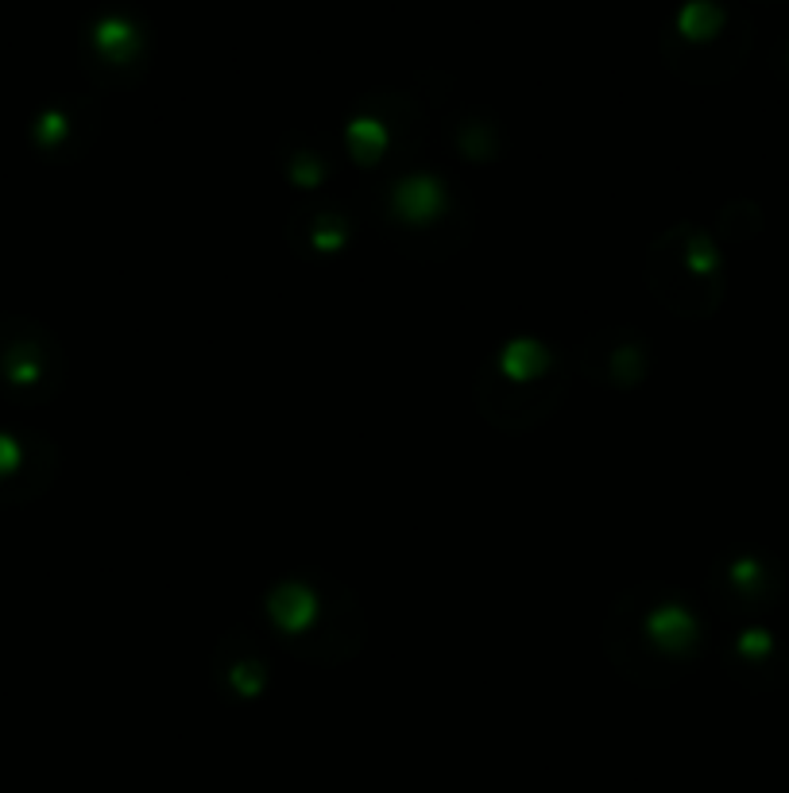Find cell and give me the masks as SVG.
I'll return each mask as SVG.
<instances>
[{
  "label": "cell",
  "mask_w": 789,
  "mask_h": 793,
  "mask_svg": "<svg viewBox=\"0 0 789 793\" xmlns=\"http://www.w3.org/2000/svg\"><path fill=\"white\" fill-rule=\"evenodd\" d=\"M720 20L724 16H720V9L712 4V0H692V4H685V12H682L677 24H682V32L689 39H709L720 27Z\"/></svg>",
  "instance_id": "cell-1"
},
{
  "label": "cell",
  "mask_w": 789,
  "mask_h": 793,
  "mask_svg": "<svg viewBox=\"0 0 789 793\" xmlns=\"http://www.w3.org/2000/svg\"><path fill=\"white\" fill-rule=\"evenodd\" d=\"M128 43H132V32H128L125 20H105V24L98 27V47L109 54H125Z\"/></svg>",
  "instance_id": "cell-2"
}]
</instances>
